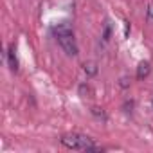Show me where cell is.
Returning <instances> with one entry per match:
<instances>
[{"label": "cell", "mask_w": 153, "mask_h": 153, "mask_svg": "<svg viewBox=\"0 0 153 153\" xmlns=\"http://www.w3.org/2000/svg\"><path fill=\"white\" fill-rule=\"evenodd\" d=\"M52 33L59 43V47L63 49V52L67 56H78V43H76V38H74V29L70 27V24L63 22V24H58L52 27Z\"/></svg>", "instance_id": "6da1fadb"}, {"label": "cell", "mask_w": 153, "mask_h": 153, "mask_svg": "<svg viewBox=\"0 0 153 153\" xmlns=\"http://www.w3.org/2000/svg\"><path fill=\"white\" fill-rule=\"evenodd\" d=\"M59 142L68 149H79V151H99L101 149L99 146H96L94 139L81 135V133H65L61 135Z\"/></svg>", "instance_id": "7a4b0ae2"}, {"label": "cell", "mask_w": 153, "mask_h": 153, "mask_svg": "<svg viewBox=\"0 0 153 153\" xmlns=\"http://www.w3.org/2000/svg\"><path fill=\"white\" fill-rule=\"evenodd\" d=\"M6 58H7V65H9V68H11L13 72H16V70H18V58H16V47H15V43H11V45L7 47Z\"/></svg>", "instance_id": "3957f363"}, {"label": "cell", "mask_w": 153, "mask_h": 153, "mask_svg": "<svg viewBox=\"0 0 153 153\" xmlns=\"http://www.w3.org/2000/svg\"><path fill=\"white\" fill-rule=\"evenodd\" d=\"M151 72V63L149 61H140L137 65V79H146Z\"/></svg>", "instance_id": "277c9868"}, {"label": "cell", "mask_w": 153, "mask_h": 153, "mask_svg": "<svg viewBox=\"0 0 153 153\" xmlns=\"http://www.w3.org/2000/svg\"><path fill=\"white\" fill-rule=\"evenodd\" d=\"M83 72L87 74V76H97V72H99V65L96 63V61H85L83 63Z\"/></svg>", "instance_id": "5b68a950"}, {"label": "cell", "mask_w": 153, "mask_h": 153, "mask_svg": "<svg viewBox=\"0 0 153 153\" xmlns=\"http://www.w3.org/2000/svg\"><path fill=\"white\" fill-rule=\"evenodd\" d=\"M79 96H81V97H90V96H92V88H90V85H87V83L79 85Z\"/></svg>", "instance_id": "8992f818"}, {"label": "cell", "mask_w": 153, "mask_h": 153, "mask_svg": "<svg viewBox=\"0 0 153 153\" xmlns=\"http://www.w3.org/2000/svg\"><path fill=\"white\" fill-rule=\"evenodd\" d=\"M90 112H92V115H96L97 119H103V121L106 119V114H105V110H103V108H99V106H92V110H90Z\"/></svg>", "instance_id": "52a82bcc"}, {"label": "cell", "mask_w": 153, "mask_h": 153, "mask_svg": "<svg viewBox=\"0 0 153 153\" xmlns=\"http://www.w3.org/2000/svg\"><path fill=\"white\" fill-rule=\"evenodd\" d=\"M130 83H131V81H130V78H126V76L119 79V87H121V88H128V87H130Z\"/></svg>", "instance_id": "ba28073f"}, {"label": "cell", "mask_w": 153, "mask_h": 153, "mask_svg": "<svg viewBox=\"0 0 153 153\" xmlns=\"http://www.w3.org/2000/svg\"><path fill=\"white\" fill-rule=\"evenodd\" d=\"M146 16H148V20L153 24V4H149L148 6V11H146Z\"/></svg>", "instance_id": "9c48e42d"}, {"label": "cell", "mask_w": 153, "mask_h": 153, "mask_svg": "<svg viewBox=\"0 0 153 153\" xmlns=\"http://www.w3.org/2000/svg\"><path fill=\"white\" fill-rule=\"evenodd\" d=\"M103 38H105V40H110V24L105 25V34H103Z\"/></svg>", "instance_id": "30bf717a"}]
</instances>
